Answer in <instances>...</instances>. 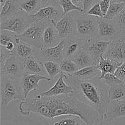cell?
Segmentation results:
<instances>
[{
    "label": "cell",
    "instance_id": "obj_1",
    "mask_svg": "<svg viewBox=\"0 0 125 125\" xmlns=\"http://www.w3.org/2000/svg\"><path fill=\"white\" fill-rule=\"evenodd\" d=\"M18 109L21 114L26 117L31 113L50 120L61 116H76L86 125H96L101 120L94 108L73 94L56 96H43L39 94L34 98H27L21 101Z\"/></svg>",
    "mask_w": 125,
    "mask_h": 125
},
{
    "label": "cell",
    "instance_id": "obj_2",
    "mask_svg": "<svg viewBox=\"0 0 125 125\" xmlns=\"http://www.w3.org/2000/svg\"><path fill=\"white\" fill-rule=\"evenodd\" d=\"M66 83L72 87L73 95L85 104L94 108L103 120L109 103V86L99 78L90 80H80L72 74L63 73Z\"/></svg>",
    "mask_w": 125,
    "mask_h": 125
},
{
    "label": "cell",
    "instance_id": "obj_3",
    "mask_svg": "<svg viewBox=\"0 0 125 125\" xmlns=\"http://www.w3.org/2000/svg\"><path fill=\"white\" fill-rule=\"evenodd\" d=\"M1 104L5 106L15 100H24L20 81L1 76Z\"/></svg>",
    "mask_w": 125,
    "mask_h": 125
},
{
    "label": "cell",
    "instance_id": "obj_4",
    "mask_svg": "<svg viewBox=\"0 0 125 125\" xmlns=\"http://www.w3.org/2000/svg\"><path fill=\"white\" fill-rule=\"evenodd\" d=\"M73 16L76 23L78 36L87 40L98 36V23L97 17L81 12Z\"/></svg>",
    "mask_w": 125,
    "mask_h": 125
},
{
    "label": "cell",
    "instance_id": "obj_5",
    "mask_svg": "<svg viewBox=\"0 0 125 125\" xmlns=\"http://www.w3.org/2000/svg\"><path fill=\"white\" fill-rule=\"evenodd\" d=\"M98 34L96 37L106 41H114L125 37V34L121 30L118 21L115 19H106L97 17Z\"/></svg>",
    "mask_w": 125,
    "mask_h": 125
},
{
    "label": "cell",
    "instance_id": "obj_6",
    "mask_svg": "<svg viewBox=\"0 0 125 125\" xmlns=\"http://www.w3.org/2000/svg\"><path fill=\"white\" fill-rule=\"evenodd\" d=\"M48 23L45 22H34L23 34L18 35L21 42L26 43L36 49L44 48L43 35Z\"/></svg>",
    "mask_w": 125,
    "mask_h": 125
},
{
    "label": "cell",
    "instance_id": "obj_7",
    "mask_svg": "<svg viewBox=\"0 0 125 125\" xmlns=\"http://www.w3.org/2000/svg\"><path fill=\"white\" fill-rule=\"evenodd\" d=\"M0 23L1 30L9 31L19 35L32 24L33 21L30 15L22 12Z\"/></svg>",
    "mask_w": 125,
    "mask_h": 125
},
{
    "label": "cell",
    "instance_id": "obj_8",
    "mask_svg": "<svg viewBox=\"0 0 125 125\" xmlns=\"http://www.w3.org/2000/svg\"><path fill=\"white\" fill-rule=\"evenodd\" d=\"M30 15L33 23L45 22L48 24L56 25L64 14L61 6H48L42 7L34 14Z\"/></svg>",
    "mask_w": 125,
    "mask_h": 125
},
{
    "label": "cell",
    "instance_id": "obj_9",
    "mask_svg": "<svg viewBox=\"0 0 125 125\" xmlns=\"http://www.w3.org/2000/svg\"><path fill=\"white\" fill-rule=\"evenodd\" d=\"M24 74L23 60L15 54L9 57L1 67V76H7L15 80L21 81Z\"/></svg>",
    "mask_w": 125,
    "mask_h": 125
},
{
    "label": "cell",
    "instance_id": "obj_10",
    "mask_svg": "<svg viewBox=\"0 0 125 125\" xmlns=\"http://www.w3.org/2000/svg\"><path fill=\"white\" fill-rule=\"evenodd\" d=\"M63 40L57 46L51 48H44L39 50L37 49L34 56L41 62L52 61L60 63L64 59L63 56Z\"/></svg>",
    "mask_w": 125,
    "mask_h": 125
},
{
    "label": "cell",
    "instance_id": "obj_11",
    "mask_svg": "<svg viewBox=\"0 0 125 125\" xmlns=\"http://www.w3.org/2000/svg\"><path fill=\"white\" fill-rule=\"evenodd\" d=\"M111 41L101 40L97 37H93L87 40L83 48L91 56L97 65L100 57L106 52Z\"/></svg>",
    "mask_w": 125,
    "mask_h": 125
},
{
    "label": "cell",
    "instance_id": "obj_12",
    "mask_svg": "<svg viewBox=\"0 0 125 125\" xmlns=\"http://www.w3.org/2000/svg\"><path fill=\"white\" fill-rule=\"evenodd\" d=\"M61 39L72 36H78L75 18L72 13H67L55 25Z\"/></svg>",
    "mask_w": 125,
    "mask_h": 125
},
{
    "label": "cell",
    "instance_id": "obj_13",
    "mask_svg": "<svg viewBox=\"0 0 125 125\" xmlns=\"http://www.w3.org/2000/svg\"><path fill=\"white\" fill-rule=\"evenodd\" d=\"M43 80L50 82L51 79L41 74L24 73L20 81L24 99L27 98L31 92L37 90L39 88L40 82Z\"/></svg>",
    "mask_w": 125,
    "mask_h": 125
},
{
    "label": "cell",
    "instance_id": "obj_14",
    "mask_svg": "<svg viewBox=\"0 0 125 125\" xmlns=\"http://www.w3.org/2000/svg\"><path fill=\"white\" fill-rule=\"evenodd\" d=\"M103 56L122 63L125 60V37L111 41Z\"/></svg>",
    "mask_w": 125,
    "mask_h": 125
},
{
    "label": "cell",
    "instance_id": "obj_15",
    "mask_svg": "<svg viewBox=\"0 0 125 125\" xmlns=\"http://www.w3.org/2000/svg\"><path fill=\"white\" fill-rule=\"evenodd\" d=\"M63 40V56L64 58L71 59L81 49L87 42V39L79 36H72Z\"/></svg>",
    "mask_w": 125,
    "mask_h": 125
},
{
    "label": "cell",
    "instance_id": "obj_16",
    "mask_svg": "<svg viewBox=\"0 0 125 125\" xmlns=\"http://www.w3.org/2000/svg\"><path fill=\"white\" fill-rule=\"evenodd\" d=\"M73 94V88L64 80L62 72L54 85L49 90L42 93L40 95L43 96H56L62 95H71Z\"/></svg>",
    "mask_w": 125,
    "mask_h": 125
},
{
    "label": "cell",
    "instance_id": "obj_17",
    "mask_svg": "<svg viewBox=\"0 0 125 125\" xmlns=\"http://www.w3.org/2000/svg\"><path fill=\"white\" fill-rule=\"evenodd\" d=\"M22 0H1L0 22L23 12L20 9Z\"/></svg>",
    "mask_w": 125,
    "mask_h": 125
},
{
    "label": "cell",
    "instance_id": "obj_18",
    "mask_svg": "<svg viewBox=\"0 0 125 125\" xmlns=\"http://www.w3.org/2000/svg\"><path fill=\"white\" fill-rule=\"evenodd\" d=\"M120 117H125V99L120 101H110L103 120L113 121Z\"/></svg>",
    "mask_w": 125,
    "mask_h": 125
},
{
    "label": "cell",
    "instance_id": "obj_19",
    "mask_svg": "<svg viewBox=\"0 0 125 125\" xmlns=\"http://www.w3.org/2000/svg\"><path fill=\"white\" fill-rule=\"evenodd\" d=\"M24 73L39 74L41 75L48 74L43 65V62L37 59L34 56L27 57L23 61Z\"/></svg>",
    "mask_w": 125,
    "mask_h": 125
},
{
    "label": "cell",
    "instance_id": "obj_20",
    "mask_svg": "<svg viewBox=\"0 0 125 125\" xmlns=\"http://www.w3.org/2000/svg\"><path fill=\"white\" fill-rule=\"evenodd\" d=\"M62 41L59 34L54 24L48 25L43 32V42L45 48H51L57 46Z\"/></svg>",
    "mask_w": 125,
    "mask_h": 125
},
{
    "label": "cell",
    "instance_id": "obj_21",
    "mask_svg": "<svg viewBox=\"0 0 125 125\" xmlns=\"http://www.w3.org/2000/svg\"><path fill=\"white\" fill-rule=\"evenodd\" d=\"M101 74V71L95 65L80 68L72 74L74 78L80 80H90L99 78Z\"/></svg>",
    "mask_w": 125,
    "mask_h": 125
},
{
    "label": "cell",
    "instance_id": "obj_22",
    "mask_svg": "<svg viewBox=\"0 0 125 125\" xmlns=\"http://www.w3.org/2000/svg\"><path fill=\"white\" fill-rule=\"evenodd\" d=\"M122 63L116 62L113 60L106 59L102 56L100 57V60L98 62L96 66L101 72V74L99 79H101L105 74L107 73H113L114 74L118 67Z\"/></svg>",
    "mask_w": 125,
    "mask_h": 125
},
{
    "label": "cell",
    "instance_id": "obj_23",
    "mask_svg": "<svg viewBox=\"0 0 125 125\" xmlns=\"http://www.w3.org/2000/svg\"><path fill=\"white\" fill-rule=\"evenodd\" d=\"M71 60L73 62H74L80 68L93 65H96V63L91 57V56L83 48L78 51L71 59Z\"/></svg>",
    "mask_w": 125,
    "mask_h": 125
},
{
    "label": "cell",
    "instance_id": "obj_24",
    "mask_svg": "<svg viewBox=\"0 0 125 125\" xmlns=\"http://www.w3.org/2000/svg\"><path fill=\"white\" fill-rule=\"evenodd\" d=\"M2 117L0 125H42L29 117Z\"/></svg>",
    "mask_w": 125,
    "mask_h": 125
},
{
    "label": "cell",
    "instance_id": "obj_25",
    "mask_svg": "<svg viewBox=\"0 0 125 125\" xmlns=\"http://www.w3.org/2000/svg\"><path fill=\"white\" fill-rule=\"evenodd\" d=\"M36 50L35 48L23 42H20V43L16 45L15 54L23 61L27 57L34 56Z\"/></svg>",
    "mask_w": 125,
    "mask_h": 125
},
{
    "label": "cell",
    "instance_id": "obj_26",
    "mask_svg": "<svg viewBox=\"0 0 125 125\" xmlns=\"http://www.w3.org/2000/svg\"><path fill=\"white\" fill-rule=\"evenodd\" d=\"M109 101H120L125 99V84L120 83L109 88Z\"/></svg>",
    "mask_w": 125,
    "mask_h": 125
},
{
    "label": "cell",
    "instance_id": "obj_27",
    "mask_svg": "<svg viewBox=\"0 0 125 125\" xmlns=\"http://www.w3.org/2000/svg\"><path fill=\"white\" fill-rule=\"evenodd\" d=\"M41 8V0H22L20 9L28 15L34 14Z\"/></svg>",
    "mask_w": 125,
    "mask_h": 125
},
{
    "label": "cell",
    "instance_id": "obj_28",
    "mask_svg": "<svg viewBox=\"0 0 125 125\" xmlns=\"http://www.w3.org/2000/svg\"><path fill=\"white\" fill-rule=\"evenodd\" d=\"M125 6V3H118L111 1L107 13L104 18L106 19H115L120 13Z\"/></svg>",
    "mask_w": 125,
    "mask_h": 125
},
{
    "label": "cell",
    "instance_id": "obj_29",
    "mask_svg": "<svg viewBox=\"0 0 125 125\" xmlns=\"http://www.w3.org/2000/svg\"><path fill=\"white\" fill-rule=\"evenodd\" d=\"M43 65L48 75L51 79H54L59 74L62 73L60 64L57 62H52V61H46L43 62Z\"/></svg>",
    "mask_w": 125,
    "mask_h": 125
},
{
    "label": "cell",
    "instance_id": "obj_30",
    "mask_svg": "<svg viewBox=\"0 0 125 125\" xmlns=\"http://www.w3.org/2000/svg\"><path fill=\"white\" fill-rule=\"evenodd\" d=\"M59 64L62 72L65 74H73L80 69V68L70 59L64 58Z\"/></svg>",
    "mask_w": 125,
    "mask_h": 125
},
{
    "label": "cell",
    "instance_id": "obj_31",
    "mask_svg": "<svg viewBox=\"0 0 125 125\" xmlns=\"http://www.w3.org/2000/svg\"><path fill=\"white\" fill-rule=\"evenodd\" d=\"M59 6L62 7L63 14L66 15L72 11H79L84 12L83 7H79L73 3L72 0H59Z\"/></svg>",
    "mask_w": 125,
    "mask_h": 125
},
{
    "label": "cell",
    "instance_id": "obj_32",
    "mask_svg": "<svg viewBox=\"0 0 125 125\" xmlns=\"http://www.w3.org/2000/svg\"><path fill=\"white\" fill-rule=\"evenodd\" d=\"M17 35L12 32L7 30H1L0 35V44L1 46H4L7 43L15 42L17 43Z\"/></svg>",
    "mask_w": 125,
    "mask_h": 125
},
{
    "label": "cell",
    "instance_id": "obj_33",
    "mask_svg": "<svg viewBox=\"0 0 125 125\" xmlns=\"http://www.w3.org/2000/svg\"><path fill=\"white\" fill-rule=\"evenodd\" d=\"M101 79H102L109 87L114 86L117 84H120L122 82L113 73H107Z\"/></svg>",
    "mask_w": 125,
    "mask_h": 125
},
{
    "label": "cell",
    "instance_id": "obj_34",
    "mask_svg": "<svg viewBox=\"0 0 125 125\" xmlns=\"http://www.w3.org/2000/svg\"><path fill=\"white\" fill-rule=\"evenodd\" d=\"M87 13L88 15L95 16V17H104L102 11H101L99 2L96 3L95 4H94V6L88 10Z\"/></svg>",
    "mask_w": 125,
    "mask_h": 125
},
{
    "label": "cell",
    "instance_id": "obj_35",
    "mask_svg": "<svg viewBox=\"0 0 125 125\" xmlns=\"http://www.w3.org/2000/svg\"><path fill=\"white\" fill-rule=\"evenodd\" d=\"M114 74L122 83L125 84V60L118 67Z\"/></svg>",
    "mask_w": 125,
    "mask_h": 125
},
{
    "label": "cell",
    "instance_id": "obj_36",
    "mask_svg": "<svg viewBox=\"0 0 125 125\" xmlns=\"http://www.w3.org/2000/svg\"><path fill=\"white\" fill-rule=\"evenodd\" d=\"M14 54L11 53V52L7 51L4 47L2 46H0V64H1V67L4 63L5 61L9 57L13 55Z\"/></svg>",
    "mask_w": 125,
    "mask_h": 125
},
{
    "label": "cell",
    "instance_id": "obj_37",
    "mask_svg": "<svg viewBox=\"0 0 125 125\" xmlns=\"http://www.w3.org/2000/svg\"><path fill=\"white\" fill-rule=\"evenodd\" d=\"M118 21L119 26L121 30L124 34H125V6L122 10V12H120L118 17L115 18Z\"/></svg>",
    "mask_w": 125,
    "mask_h": 125
},
{
    "label": "cell",
    "instance_id": "obj_38",
    "mask_svg": "<svg viewBox=\"0 0 125 125\" xmlns=\"http://www.w3.org/2000/svg\"><path fill=\"white\" fill-rule=\"evenodd\" d=\"M72 116H68L59 120L61 125H76L78 123V121L76 118H72Z\"/></svg>",
    "mask_w": 125,
    "mask_h": 125
},
{
    "label": "cell",
    "instance_id": "obj_39",
    "mask_svg": "<svg viewBox=\"0 0 125 125\" xmlns=\"http://www.w3.org/2000/svg\"><path fill=\"white\" fill-rule=\"evenodd\" d=\"M98 2L99 0H83V8L84 13H87L94 4Z\"/></svg>",
    "mask_w": 125,
    "mask_h": 125
},
{
    "label": "cell",
    "instance_id": "obj_40",
    "mask_svg": "<svg viewBox=\"0 0 125 125\" xmlns=\"http://www.w3.org/2000/svg\"><path fill=\"white\" fill-rule=\"evenodd\" d=\"M111 0H102V1H99L101 11H102L104 17L106 15V13H107V10L109 9L110 4H111Z\"/></svg>",
    "mask_w": 125,
    "mask_h": 125
},
{
    "label": "cell",
    "instance_id": "obj_41",
    "mask_svg": "<svg viewBox=\"0 0 125 125\" xmlns=\"http://www.w3.org/2000/svg\"><path fill=\"white\" fill-rule=\"evenodd\" d=\"M59 2V0H41V8L48 6H60Z\"/></svg>",
    "mask_w": 125,
    "mask_h": 125
},
{
    "label": "cell",
    "instance_id": "obj_42",
    "mask_svg": "<svg viewBox=\"0 0 125 125\" xmlns=\"http://www.w3.org/2000/svg\"><path fill=\"white\" fill-rule=\"evenodd\" d=\"M96 125H117L112 121H106L104 120H101Z\"/></svg>",
    "mask_w": 125,
    "mask_h": 125
},
{
    "label": "cell",
    "instance_id": "obj_43",
    "mask_svg": "<svg viewBox=\"0 0 125 125\" xmlns=\"http://www.w3.org/2000/svg\"><path fill=\"white\" fill-rule=\"evenodd\" d=\"M114 2H118V3H125V0H111Z\"/></svg>",
    "mask_w": 125,
    "mask_h": 125
},
{
    "label": "cell",
    "instance_id": "obj_44",
    "mask_svg": "<svg viewBox=\"0 0 125 125\" xmlns=\"http://www.w3.org/2000/svg\"><path fill=\"white\" fill-rule=\"evenodd\" d=\"M72 1L73 2V3L75 4H78V2H83V0H72Z\"/></svg>",
    "mask_w": 125,
    "mask_h": 125
},
{
    "label": "cell",
    "instance_id": "obj_45",
    "mask_svg": "<svg viewBox=\"0 0 125 125\" xmlns=\"http://www.w3.org/2000/svg\"><path fill=\"white\" fill-rule=\"evenodd\" d=\"M60 125V123H59V121H56V122H54L53 125Z\"/></svg>",
    "mask_w": 125,
    "mask_h": 125
},
{
    "label": "cell",
    "instance_id": "obj_46",
    "mask_svg": "<svg viewBox=\"0 0 125 125\" xmlns=\"http://www.w3.org/2000/svg\"><path fill=\"white\" fill-rule=\"evenodd\" d=\"M76 125H82L81 124V123H79V122H78V123H77V124Z\"/></svg>",
    "mask_w": 125,
    "mask_h": 125
},
{
    "label": "cell",
    "instance_id": "obj_47",
    "mask_svg": "<svg viewBox=\"0 0 125 125\" xmlns=\"http://www.w3.org/2000/svg\"><path fill=\"white\" fill-rule=\"evenodd\" d=\"M102 1V0H99V1Z\"/></svg>",
    "mask_w": 125,
    "mask_h": 125
}]
</instances>
